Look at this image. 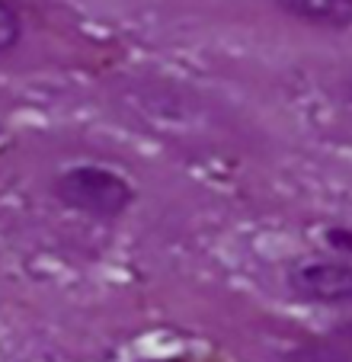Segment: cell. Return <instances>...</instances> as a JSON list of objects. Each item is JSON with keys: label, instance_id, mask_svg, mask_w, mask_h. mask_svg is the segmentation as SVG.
<instances>
[{"label": "cell", "instance_id": "obj_6", "mask_svg": "<svg viewBox=\"0 0 352 362\" xmlns=\"http://www.w3.org/2000/svg\"><path fill=\"white\" fill-rule=\"evenodd\" d=\"M349 96H352V87H349Z\"/></svg>", "mask_w": 352, "mask_h": 362}, {"label": "cell", "instance_id": "obj_1", "mask_svg": "<svg viewBox=\"0 0 352 362\" xmlns=\"http://www.w3.org/2000/svg\"><path fill=\"white\" fill-rule=\"evenodd\" d=\"M52 192L61 205H68L71 212L90 215V218H100V221L119 218L135 202V189H131L129 180L100 164L68 167L64 173L54 177Z\"/></svg>", "mask_w": 352, "mask_h": 362}, {"label": "cell", "instance_id": "obj_3", "mask_svg": "<svg viewBox=\"0 0 352 362\" xmlns=\"http://www.w3.org/2000/svg\"><path fill=\"white\" fill-rule=\"evenodd\" d=\"M276 7L288 16L324 29L352 26V0H276Z\"/></svg>", "mask_w": 352, "mask_h": 362}, {"label": "cell", "instance_id": "obj_5", "mask_svg": "<svg viewBox=\"0 0 352 362\" xmlns=\"http://www.w3.org/2000/svg\"><path fill=\"white\" fill-rule=\"evenodd\" d=\"M324 240L333 253H343V257H352V228L346 225H330L324 231Z\"/></svg>", "mask_w": 352, "mask_h": 362}, {"label": "cell", "instance_id": "obj_2", "mask_svg": "<svg viewBox=\"0 0 352 362\" xmlns=\"http://www.w3.org/2000/svg\"><path fill=\"white\" fill-rule=\"evenodd\" d=\"M288 288L311 305H352V263L301 260L288 269Z\"/></svg>", "mask_w": 352, "mask_h": 362}, {"label": "cell", "instance_id": "obj_4", "mask_svg": "<svg viewBox=\"0 0 352 362\" xmlns=\"http://www.w3.org/2000/svg\"><path fill=\"white\" fill-rule=\"evenodd\" d=\"M20 39H23V20H20V13H16L13 4L0 0V55L13 52V48L20 45Z\"/></svg>", "mask_w": 352, "mask_h": 362}]
</instances>
